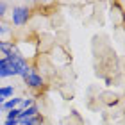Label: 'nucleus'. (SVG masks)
I'll list each match as a JSON object with an SVG mask.
<instances>
[{
  "instance_id": "nucleus-1",
  "label": "nucleus",
  "mask_w": 125,
  "mask_h": 125,
  "mask_svg": "<svg viewBox=\"0 0 125 125\" xmlns=\"http://www.w3.org/2000/svg\"><path fill=\"white\" fill-rule=\"evenodd\" d=\"M31 20V9L27 5H16L13 7V13H11V23L14 27H23L29 23Z\"/></svg>"
},
{
  "instance_id": "nucleus-2",
  "label": "nucleus",
  "mask_w": 125,
  "mask_h": 125,
  "mask_svg": "<svg viewBox=\"0 0 125 125\" xmlns=\"http://www.w3.org/2000/svg\"><path fill=\"white\" fill-rule=\"evenodd\" d=\"M23 82H25V86L27 88H31V89H41L45 86V79L41 73H38L36 70L32 68V72L23 79Z\"/></svg>"
},
{
  "instance_id": "nucleus-3",
  "label": "nucleus",
  "mask_w": 125,
  "mask_h": 125,
  "mask_svg": "<svg viewBox=\"0 0 125 125\" xmlns=\"http://www.w3.org/2000/svg\"><path fill=\"white\" fill-rule=\"evenodd\" d=\"M14 50H16V41H13V39H0V52L4 54V57L13 54Z\"/></svg>"
},
{
  "instance_id": "nucleus-4",
  "label": "nucleus",
  "mask_w": 125,
  "mask_h": 125,
  "mask_svg": "<svg viewBox=\"0 0 125 125\" xmlns=\"http://www.w3.org/2000/svg\"><path fill=\"white\" fill-rule=\"evenodd\" d=\"M20 102H21V96H13V98L5 100L4 104H0V111H2V113H7V111H11V109H16V107L20 105Z\"/></svg>"
},
{
  "instance_id": "nucleus-5",
  "label": "nucleus",
  "mask_w": 125,
  "mask_h": 125,
  "mask_svg": "<svg viewBox=\"0 0 125 125\" xmlns=\"http://www.w3.org/2000/svg\"><path fill=\"white\" fill-rule=\"evenodd\" d=\"M18 75V72L14 70V66L9 62L7 59V64H4V66H0V79H7V77H16Z\"/></svg>"
},
{
  "instance_id": "nucleus-6",
  "label": "nucleus",
  "mask_w": 125,
  "mask_h": 125,
  "mask_svg": "<svg viewBox=\"0 0 125 125\" xmlns=\"http://www.w3.org/2000/svg\"><path fill=\"white\" fill-rule=\"evenodd\" d=\"M38 115H41V113H39L38 104H34V105L27 107V109H23V111L20 113V118H18V120H25V118H32V116H38Z\"/></svg>"
},
{
  "instance_id": "nucleus-7",
  "label": "nucleus",
  "mask_w": 125,
  "mask_h": 125,
  "mask_svg": "<svg viewBox=\"0 0 125 125\" xmlns=\"http://www.w3.org/2000/svg\"><path fill=\"white\" fill-rule=\"evenodd\" d=\"M14 86H2L0 88V104H4L5 100H9V98H13L14 96Z\"/></svg>"
},
{
  "instance_id": "nucleus-8",
  "label": "nucleus",
  "mask_w": 125,
  "mask_h": 125,
  "mask_svg": "<svg viewBox=\"0 0 125 125\" xmlns=\"http://www.w3.org/2000/svg\"><path fill=\"white\" fill-rule=\"evenodd\" d=\"M39 123H43L41 115L32 116V118H25V120H18V125H39Z\"/></svg>"
},
{
  "instance_id": "nucleus-9",
  "label": "nucleus",
  "mask_w": 125,
  "mask_h": 125,
  "mask_svg": "<svg viewBox=\"0 0 125 125\" xmlns=\"http://www.w3.org/2000/svg\"><path fill=\"white\" fill-rule=\"evenodd\" d=\"M36 102H34V98L32 96H21V102H20V109L23 111V109H27V107H31V105H34Z\"/></svg>"
},
{
  "instance_id": "nucleus-10",
  "label": "nucleus",
  "mask_w": 125,
  "mask_h": 125,
  "mask_svg": "<svg viewBox=\"0 0 125 125\" xmlns=\"http://www.w3.org/2000/svg\"><path fill=\"white\" fill-rule=\"evenodd\" d=\"M11 32H13V31H11V27H9L7 23H4L2 20H0V39H4L5 36H9Z\"/></svg>"
},
{
  "instance_id": "nucleus-11",
  "label": "nucleus",
  "mask_w": 125,
  "mask_h": 125,
  "mask_svg": "<svg viewBox=\"0 0 125 125\" xmlns=\"http://www.w3.org/2000/svg\"><path fill=\"white\" fill-rule=\"evenodd\" d=\"M20 113H21V109H20V107H16V109H11V111H7V116H5V120H18V118H20Z\"/></svg>"
},
{
  "instance_id": "nucleus-12",
  "label": "nucleus",
  "mask_w": 125,
  "mask_h": 125,
  "mask_svg": "<svg viewBox=\"0 0 125 125\" xmlns=\"http://www.w3.org/2000/svg\"><path fill=\"white\" fill-rule=\"evenodd\" d=\"M7 11H9V4H7V2H0V20L5 16Z\"/></svg>"
},
{
  "instance_id": "nucleus-13",
  "label": "nucleus",
  "mask_w": 125,
  "mask_h": 125,
  "mask_svg": "<svg viewBox=\"0 0 125 125\" xmlns=\"http://www.w3.org/2000/svg\"><path fill=\"white\" fill-rule=\"evenodd\" d=\"M4 125H18V120H5Z\"/></svg>"
},
{
  "instance_id": "nucleus-14",
  "label": "nucleus",
  "mask_w": 125,
  "mask_h": 125,
  "mask_svg": "<svg viewBox=\"0 0 125 125\" xmlns=\"http://www.w3.org/2000/svg\"><path fill=\"white\" fill-rule=\"evenodd\" d=\"M4 64H7V57L2 55V57H0V66H4Z\"/></svg>"
},
{
  "instance_id": "nucleus-15",
  "label": "nucleus",
  "mask_w": 125,
  "mask_h": 125,
  "mask_svg": "<svg viewBox=\"0 0 125 125\" xmlns=\"http://www.w3.org/2000/svg\"><path fill=\"white\" fill-rule=\"evenodd\" d=\"M39 125H45V123H39Z\"/></svg>"
}]
</instances>
